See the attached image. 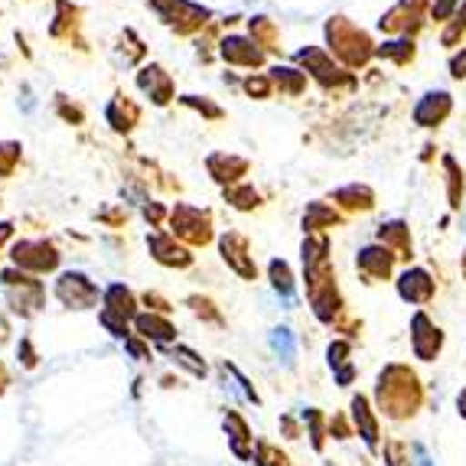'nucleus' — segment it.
Here are the masks:
<instances>
[{
  "mask_svg": "<svg viewBox=\"0 0 466 466\" xmlns=\"http://www.w3.org/2000/svg\"><path fill=\"white\" fill-rule=\"evenodd\" d=\"M140 88H144V92H157V105L170 101V82L164 78V69H157V66L144 69V76H140Z\"/></svg>",
  "mask_w": 466,
  "mask_h": 466,
  "instance_id": "obj_3",
  "label": "nucleus"
},
{
  "mask_svg": "<svg viewBox=\"0 0 466 466\" xmlns=\"http://www.w3.org/2000/svg\"><path fill=\"white\" fill-rule=\"evenodd\" d=\"M222 56H226L228 63H245V66L261 63V53L251 46L248 39H228L226 46H222Z\"/></svg>",
  "mask_w": 466,
  "mask_h": 466,
  "instance_id": "obj_2",
  "label": "nucleus"
},
{
  "mask_svg": "<svg viewBox=\"0 0 466 466\" xmlns=\"http://www.w3.org/2000/svg\"><path fill=\"white\" fill-rule=\"evenodd\" d=\"M150 4H154L157 10H167V7H179L183 0H150Z\"/></svg>",
  "mask_w": 466,
  "mask_h": 466,
  "instance_id": "obj_9",
  "label": "nucleus"
},
{
  "mask_svg": "<svg viewBox=\"0 0 466 466\" xmlns=\"http://www.w3.org/2000/svg\"><path fill=\"white\" fill-rule=\"evenodd\" d=\"M150 245H154L157 251H160V261H164V265H189V255H183V251L179 248H173V245H167L164 238H154L150 241Z\"/></svg>",
  "mask_w": 466,
  "mask_h": 466,
  "instance_id": "obj_5",
  "label": "nucleus"
},
{
  "mask_svg": "<svg viewBox=\"0 0 466 466\" xmlns=\"http://www.w3.org/2000/svg\"><path fill=\"white\" fill-rule=\"evenodd\" d=\"M271 278H274V288H278V294H284V297L294 294V284H290L288 265H280V261H274V265H271Z\"/></svg>",
  "mask_w": 466,
  "mask_h": 466,
  "instance_id": "obj_6",
  "label": "nucleus"
},
{
  "mask_svg": "<svg viewBox=\"0 0 466 466\" xmlns=\"http://www.w3.org/2000/svg\"><path fill=\"white\" fill-rule=\"evenodd\" d=\"M137 329L147 336V339H150V336H154V339H170V336H173L170 323H164V319H157V317H140Z\"/></svg>",
  "mask_w": 466,
  "mask_h": 466,
  "instance_id": "obj_4",
  "label": "nucleus"
},
{
  "mask_svg": "<svg viewBox=\"0 0 466 466\" xmlns=\"http://www.w3.org/2000/svg\"><path fill=\"white\" fill-rule=\"evenodd\" d=\"M274 350L288 359V362L294 359V336H290V329H274Z\"/></svg>",
  "mask_w": 466,
  "mask_h": 466,
  "instance_id": "obj_7",
  "label": "nucleus"
},
{
  "mask_svg": "<svg viewBox=\"0 0 466 466\" xmlns=\"http://www.w3.org/2000/svg\"><path fill=\"white\" fill-rule=\"evenodd\" d=\"M274 82L284 88H290V92H300L303 88V76H297L294 69H274Z\"/></svg>",
  "mask_w": 466,
  "mask_h": 466,
  "instance_id": "obj_8",
  "label": "nucleus"
},
{
  "mask_svg": "<svg viewBox=\"0 0 466 466\" xmlns=\"http://www.w3.org/2000/svg\"><path fill=\"white\" fill-rule=\"evenodd\" d=\"M95 294H98L95 284H88V278H82V274H66V278L59 280V297H63L69 307H86V303H92Z\"/></svg>",
  "mask_w": 466,
  "mask_h": 466,
  "instance_id": "obj_1",
  "label": "nucleus"
}]
</instances>
